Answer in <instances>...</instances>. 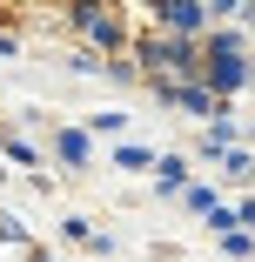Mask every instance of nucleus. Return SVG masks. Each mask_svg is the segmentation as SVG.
Masks as SVG:
<instances>
[{"label":"nucleus","mask_w":255,"mask_h":262,"mask_svg":"<svg viewBox=\"0 0 255 262\" xmlns=\"http://www.w3.org/2000/svg\"><path fill=\"white\" fill-rule=\"evenodd\" d=\"M208 54H215V68H208V74H215V88H242V81H248L235 34H215V40H208Z\"/></svg>","instance_id":"nucleus-1"},{"label":"nucleus","mask_w":255,"mask_h":262,"mask_svg":"<svg viewBox=\"0 0 255 262\" xmlns=\"http://www.w3.org/2000/svg\"><path fill=\"white\" fill-rule=\"evenodd\" d=\"M155 20H161V27H175V34H195V27H201V7L175 0V7H155Z\"/></svg>","instance_id":"nucleus-2"}]
</instances>
